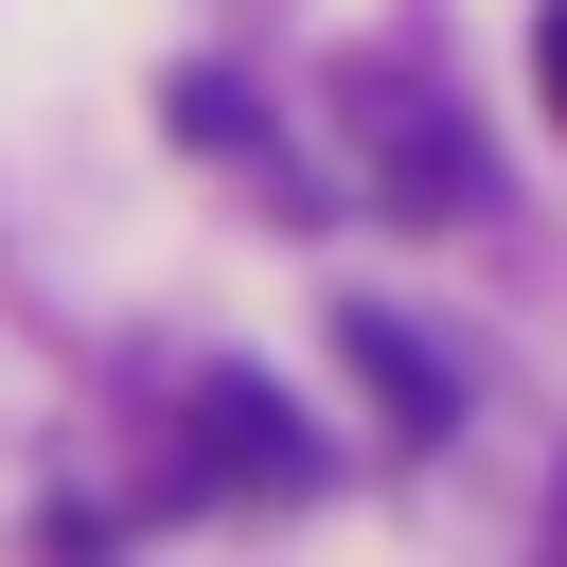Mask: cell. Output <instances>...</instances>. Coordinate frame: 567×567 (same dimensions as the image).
<instances>
[{
  "instance_id": "6da1fadb",
  "label": "cell",
  "mask_w": 567,
  "mask_h": 567,
  "mask_svg": "<svg viewBox=\"0 0 567 567\" xmlns=\"http://www.w3.org/2000/svg\"><path fill=\"white\" fill-rule=\"evenodd\" d=\"M354 124H372V195L390 213H478V124L443 106V89H408L390 53L354 71Z\"/></svg>"
},
{
  "instance_id": "7a4b0ae2",
  "label": "cell",
  "mask_w": 567,
  "mask_h": 567,
  "mask_svg": "<svg viewBox=\"0 0 567 567\" xmlns=\"http://www.w3.org/2000/svg\"><path fill=\"white\" fill-rule=\"evenodd\" d=\"M195 478H230V496H319V425H301L266 372H195Z\"/></svg>"
},
{
  "instance_id": "3957f363",
  "label": "cell",
  "mask_w": 567,
  "mask_h": 567,
  "mask_svg": "<svg viewBox=\"0 0 567 567\" xmlns=\"http://www.w3.org/2000/svg\"><path fill=\"white\" fill-rule=\"evenodd\" d=\"M337 354L372 372V408H390L408 443H443V425H461V354H443L425 319H390V301H354V319H337Z\"/></svg>"
},
{
  "instance_id": "277c9868",
  "label": "cell",
  "mask_w": 567,
  "mask_h": 567,
  "mask_svg": "<svg viewBox=\"0 0 567 567\" xmlns=\"http://www.w3.org/2000/svg\"><path fill=\"white\" fill-rule=\"evenodd\" d=\"M532 89H549V106H567V0H549V18H532Z\"/></svg>"
}]
</instances>
